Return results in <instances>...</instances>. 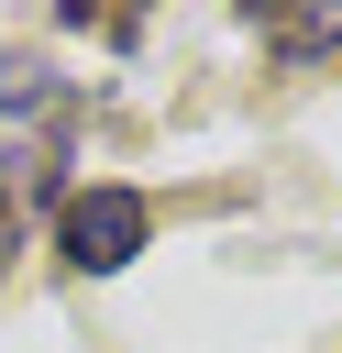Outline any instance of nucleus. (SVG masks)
Listing matches in <instances>:
<instances>
[{
  "label": "nucleus",
  "mask_w": 342,
  "mask_h": 353,
  "mask_svg": "<svg viewBox=\"0 0 342 353\" xmlns=\"http://www.w3.org/2000/svg\"><path fill=\"white\" fill-rule=\"evenodd\" d=\"M143 232H154V210H143L132 188H77V199H66V265H77V276H121V265L143 254Z\"/></svg>",
  "instance_id": "f257e3e1"
},
{
  "label": "nucleus",
  "mask_w": 342,
  "mask_h": 353,
  "mask_svg": "<svg viewBox=\"0 0 342 353\" xmlns=\"http://www.w3.org/2000/svg\"><path fill=\"white\" fill-rule=\"evenodd\" d=\"M265 44H287V55H320V44H342V11H265Z\"/></svg>",
  "instance_id": "f03ea898"
},
{
  "label": "nucleus",
  "mask_w": 342,
  "mask_h": 353,
  "mask_svg": "<svg viewBox=\"0 0 342 353\" xmlns=\"http://www.w3.org/2000/svg\"><path fill=\"white\" fill-rule=\"evenodd\" d=\"M44 99H55L44 66H0V110H44Z\"/></svg>",
  "instance_id": "7ed1b4c3"
},
{
  "label": "nucleus",
  "mask_w": 342,
  "mask_h": 353,
  "mask_svg": "<svg viewBox=\"0 0 342 353\" xmlns=\"http://www.w3.org/2000/svg\"><path fill=\"white\" fill-rule=\"evenodd\" d=\"M11 243H22V210H11V199H0V265H11Z\"/></svg>",
  "instance_id": "20e7f679"
}]
</instances>
